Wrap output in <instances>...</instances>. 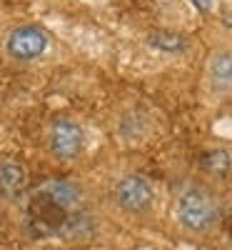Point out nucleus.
Instances as JSON below:
<instances>
[{
	"mask_svg": "<svg viewBox=\"0 0 232 250\" xmlns=\"http://www.w3.org/2000/svg\"><path fill=\"white\" fill-rule=\"evenodd\" d=\"M82 193L70 180H45L38 185L25 210V228L33 238L75 235L88 230V213L80 210Z\"/></svg>",
	"mask_w": 232,
	"mask_h": 250,
	"instance_id": "f257e3e1",
	"label": "nucleus"
},
{
	"mask_svg": "<svg viewBox=\"0 0 232 250\" xmlns=\"http://www.w3.org/2000/svg\"><path fill=\"white\" fill-rule=\"evenodd\" d=\"M217 203L202 188H187L180 193L177 203H175V215L180 220L182 228L193 233H202L207 228H213L217 220Z\"/></svg>",
	"mask_w": 232,
	"mask_h": 250,
	"instance_id": "f03ea898",
	"label": "nucleus"
},
{
	"mask_svg": "<svg viewBox=\"0 0 232 250\" xmlns=\"http://www.w3.org/2000/svg\"><path fill=\"white\" fill-rule=\"evenodd\" d=\"M48 45H50L48 30H43L40 25H33V23L13 28L5 38V53L15 60H23V62L40 58L48 50Z\"/></svg>",
	"mask_w": 232,
	"mask_h": 250,
	"instance_id": "7ed1b4c3",
	"label": "nucleus"
},
{
	"mask_svg": "<svg viewBox=\"0 0 232 250\" xmlns=\"http://www.w3.org/2000/svg\"><path fill=\"white\" fill-rule=\"evenodd\" d=\"M48 145L55 158L60 160H73L82 153V145H85V133L82 128L70 120V118H58L53 120L50 130H48Z\"/></svg>",
	"mask_w": 232,
	"mask_h": 250,
	"instance_id": "20e7f679",
	"label": "nucleus"
},
{
	"mask_svg": "<svg viewBox=\"0 0 232 250\" xmlns=\"http://www.w3.org/2000/svg\"><path fill=\"white\" fill-rule=\"evenodd\" d=\"M115 203L128 213H145L153 208L155 193H153V185L147 183L142 175H125L117 180L115 185Z\"/></svg>",
	"mask_w": 232,
	"mask_h": 250,
	"instance_id": "39448f33",
	"label": "nucleus"
},
{
	"mask_svg": "<svg viewBox=\"0 0 232 250\" xmlns=\"http://www.w3.org/2000/svg\"><path fill=\"white\" fill-rule=\"evenodd\" d=\"M25 190V170L18 163H3L0 165V195L10 200L20 198Z\"/></svg>",
	"mask_w": 232,
	"mask_h": 250,
	"instance_id": "423d86ee",
	"label": "nucleus"
},
{
	"mask_svg": "<svg viewBox=\"0 0 232 250\" xmlns=\"http://www.w3.org/2000/svg\"><path fill=\"white\" fill-rule=\"evenodd\" d=\"M147 43H150L155 50L167 53V55H177L187 48L185 35H180L175 30H153L150 35H147Z\"/></svg>",
	"mask_w": 232,
	"mask_h": 250,
	"instance_id": "0eeeda50",
	"label": "nucleus"
},
{
	"mask_svg": "<svg viewBox=\"0 0 232 250\" xmlns=\"http://www.w3.org/2000/svg\"><path fill=\"white\" fill-rule=\"evenodd\" d=\"M210 78L215 83H232V50H220L210 58Z\"/></svg>",
	"mask_w": 232,
	"mask_h": 250,
	"instance_id": "6e6552de",
	"label": "nucleus"
},
{
	"mask_svg": "<svg viewBox=\"0 0 232 250\" xmlns=\"http://www.w3.org/2000/svg\"><path fill=\"white\" fill-rule=\"evenodd\" d=\"M202 168L207 173H213L217 178H225L230 170H232V158L227 155V150L217 148V150H210L202 155Z\"/></svg>",
	"mask_w": 232,
	"mask_h": 250,
	"instance_id": "1a4fd4ad",
	"label": "nucleus"
},
{
	"mask_svg": "<svg viewBox=\"0 0 232 250\" xmlns=\"http://www.w3.org/2000/svg\"><path fill=\"white\" fill-rule=\"evenodd\" d=\"M193 3V8L197 13H213L215 10V0H190Z\"/></svg>",
	"mask_w": 232,
	"mask_h": 250,
	"instance_id": "9d476101",
	"label": "nucleus"
},
{
	"mask_svg": "<svg viewBox=\"0 0 232 250\" xmlns=\"http://www.w3.org/2000/svg\"><path fill=\"white\" fill-rule=\"evenodd\" d=\"M0 223H3V215H0Z\"/></svg>",
	"mask_w": 232,
	"mask_h": 250,
	"instance_id": "9b49d317",
	"label": "nucleus"
}]
</instances>
